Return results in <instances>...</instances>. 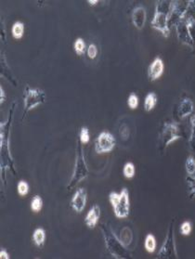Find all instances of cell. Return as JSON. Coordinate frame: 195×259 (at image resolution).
<instances>
[{"label":"cell","instance_id":"1","mask_svg":"<svg viewBox=\"0 0 195 259\" xmlns=\"http://www.w3.org/2000/svg\"><path fill=\"white\" fill-rule=\"evenodd\" d=\"M15 102L12 104L10 116L5 123H1L0 127V151H1V171L5 172V169H12L13 170V159L11 157V151H10V138L9 136L11 134V122L13 118V111ZM14 172V170H13Z\"/></svg>","mask_w":195,"mask_h":259},{"label":"cell","instance_id":"2","mask_svg":"<svg viewBox=\"0 0 195 259\" xmlns=\"http://www.w3.org/2000/svg\"><path fill=\"white\" fill-rule=\"evenodd\" d=\"M100 229L105 241L106 249L111 253L112 257L117 259H128L131 257V253L125 246L124 242L118 239L110 226L103 224Z\"/></svg>","mask_w":195,"mask_h":259},{"label":"cell","instance_id":"3","mask_svg":"<svg viewBox=\"0 0 195 259\" xmlns=\"http://www.w3.org/2000/svg\"><path fill=\"white\" fill-rule=\"evenodd\" d=\"M172 1L161 0L156 3L155 13L151 21L152 28L161 32L164 37H169L170 29L168 27V17L171 10Z\"/></svg>","mask_w":195,"mask_h":259},{"label":"cell","instance_id":"4","mask_svg":"<svg viewBox=\"0 0 195 259\" xmlns=\"http://www.w3.org/2000/svg\"><path fill=\"white\" fill-rule=\"evenodd\" d=\"M182 138L181 130L177 122L167 121L162 124L161 130L158 135V147L161 152H164L172 142Z\"/></svg>","mask_w":195,"mask_h":259},{"label":"cell","instance_id":"5","mask_svg":"<svg viewBox=\"0 0 195 259\" xmlns=\"http://www.w3.org/2000/svg\"><path fill=\"white\" fill-rule=\"evenodd\" d=\"M77 146H76V154H75V164H74V169L72 172V178L70 180V182L67 186L68 190H72L73 187H75L80 181L85 180L88 175H89V168L86 163L85 159V153H84V149L82 147V143L80 141H77Z\"/></svg>","mask_w":195,"mask_h":259},{"label":"cell","instance_id":"6","mask_svg":"<svg viewBox=\"0 0 195 259\" xmlns=\"http://www.w3.org/2000/svg\"><path fill=\"white\" fill-rule=\"evenodd\" d=\"M109 200L115 217L118 219H126L130 212V201L129 193L127 189H123L121 193L111 192L109 195Z\"/></svg>","mask_w":195,"mask_h":259},{"label":"cell","instance_id":"7","mask_svg":"<svg viewBox=\"0 0 195 259\" xmlns=\"http://www.w3.org/2000/svg\"><path fill=\"white\" fill-rule=\"evenodd\" d=\"M46 93L44 91L38 90V89H30L29 87L26 88L24 91L23 96V103H24V111H23V116L25 117L29 111L33 110V108L38 106L40 104H43L46 102Z\"/></svg>","mask_w":195,"mask_h":259},{"label":"cell","instance_id":"8","mask_svg":"<svg viewBox=\"0 0 195 259\" xmlns=\"http://www.w3.org/2000/svg\"><path fill=\"white\" fill-rule=\"evenodd\" d=\"M157 258H178L177 246H176V242H175V235H174V222H172L168 228L167 237L161 246L160 251L158 252Z\"/></svg>","mask_w":195,"mask_h":259},{"label":"cell","instance_id":"9","mask_svg":"<svg viewBox=\"0 0 195 259\" xmlns=\"http://www.w3.org/2000/svg\"><path fill=\"white\" fill-rule=\"evenodd\" d=\"M116 144L115 138L108 131H102L95 142V151L97 153H108L111 152Z\"/></svg>","mask_w":195,"mask_h":259},{"label":"cell","instance_id":"10","mask_svg":"<svg viewBox=\"0 0 195 259\" xmlns=\"http://www.w3.org/2000/svg\"><path fill=\"white\" fill-rule=\"evenodd\" d=\"M188 8V1H172L171 10L168 17V27H176L182 19H183Z\"/></svg>","mask_w":195,"mask_h":259},{"label":"cell","instance_id":"11","mask_svg":"<svg viewBox=\"0 0 195 259\" xmlns=\"http://www.w3.org/2000/svg\"><path fill=\"white\" fill-rule=\"evenodd\" d=\"M176 31H177L179 42H181L184 45L189 46L191 49H193V43L190 39L187 23H186V20L184 18L176 25Z\"/></svg>","mask_w":195,"mask_h":259},{"label":"cell","instance_id":"12","mask_svg":"<svg viewBox=\"0 0 195 259\" xmlns=\"http://www.w3.org/2000/svg\"><path fill=\"white\" fill-rule=\"evenodd\" d=\"M87 195L88 193L85 189H79L74 193L71 201V206L76 213H81L85 209L87 203Z\"/></svg>","mask_w":195,"mask_h":259},{"label":"cell","instance_id":"13","mask_svg":"<svg viewBox=\"0 0 195 259\" xmlns=\"http://www.w3.org/2000/svg\"><path fill=\"white\" fill-rule=\"evenodd\" d=\"M165 65L164 62L162 61L161 58L157 57L154 59V61L151 62L150 67L148 69V77L150 81H155L158 78H160L162 74L164 73Z\"/></svg>","mask_w":195,"mask_h":259},{"label":"cell","instance_id":"14","mask_svg":"<svg viewBox=\"0 0 195 259\" xmlns=\"http://www.w3.org/2000/svg\"><path fill=\"white\" fill-rule=\"evenodd\" d=\"M193 110H194V106H193L192 101L189 98H185L179 102V105L177 110L178 118L184 119L188 117L192 114Z\"/></svg>","mask_w":195,"mask_h":259},{"label":"cell","instance_id":"15","mask_svg":"<svg viewBox=\"0 0 195 259\" xmlns=\"http://www.w3.org/2000/svg\"><path fill=\"white\" fill-rule=\"evenodd\" d=\"M146 18H147V12L144 7H137L132 13V23L134 26L139 30H141L144 27Z\"/></svg>","mask_w":195,"mask_h":259},{"label":"cell","instance_id":"16","mask_svg":"<svg viewBox=\"0 0 195 259\" xmlns=\"http://www.w3.org/2000/svg\"><path fill=\"white\" fill-rule=\"evenodd\" d=\"M100 218V207L98 204H94L89 213L86 215L85 223L89 227V229H94L98 224Z\"/></svg>","mask_w":195,"mask_h":259},{"label":"cell","instance_id":"17","mask_svg":"<svg viewBox=\"0 0 195 259\" xmlns=\"http://www.w3.org/2000/svg\"><path fill=\"white\" fill-rule=\"evenodd\" d=\"M157 102H158V98H157V95H156L155 93H153V92H150L146 98H145L144 101V110L146 112H150V111H152L154 107L156 106V104H157Z\"/></svg>","mask_w":195,"mask_h":259},{"label":"cell","instance_id":"18","mask_svg":"<svg viewBox=\"0 0 195 259\" xmlns=\"http://www.w3.org/2000/svg\"><path fill=\"white\" fill-rule=\"evenodd\" d=\"M190 135L189 139V150L195 154V113L190 115Z\"/></svg>","mask_w":195,"mask_h":259},{"label":"cell","instance_id":"19","mask_svg":"<svg viewBox=\"0 0 195 259\" xmlns=\"http://www.w3.org/2000/svg\"><path fill=\"white\" fill-rule=\"evenodd\" d=\"M33 240L35 245L38 247H42L44 245L46 240V231L42 228L36 229L33 234Z\"/></svg>","mask_w":195,"mask_h":259},{"label":"cell","instance_id":"20","mask_svg":"<svg viewBox=\"0 0 195 259\" xmlns=\"http://www.w3.org/2000/svg\"><path fill=\"white\" fill-rule=\"evenodd\" d=\"M11 34L15 39H21L24 34V24L22 22H17L12 25Z\"/></svg>","mask_w":195,"mask_h":259},{"label":"cell","instance_id":"21","mask_svg":"<svg viewBox=\"0 0 195 259\" xmlns=\"http://www.w3.org/2000/svg\"><path fill=\"white\" fill-rule=\"evenodd\" d=\"M144 247L148 253H154L156 249V239L152 234H148L145 238Z\"/></svg>","mask_w":195,"mask_h":259},{"label":"cell","instance_id":"22","mask_svg":"<svg viewBox=\"0 0 195 259\" xmlns=\"http://www.w3.org/2000/svg\"><path fill=\"white\" fill-rule=\"evenodd\" d=\"M136 173V169H135V165L133 163L128 162L124 165L123 168V174L125 176V178L127 179H132Z\"/></svg>","mask_w":195,"mask_h":259},{"label":"cell","instance_id":"23","mask_svg":"<svg viewBox=\"0 0 195 259\" xmlns=\"http://www.w3.org/2000/svg\"><path fill=\"white\" fill-rule=\"evenodd\" d=\"M186 181H187L188 189H189V197L193 199L195 198V174L187 176Z\"/></svg>","mask_w":195,"mask_h":259},{"label":"cell","instance_id":"24","mask_svg":"<svg viewBox=\"0 0 195 259\" xmlns=\"http://www.w3.org/2000/svg\"><path fill=\"white\" fill-rule=\"evenodd\" d=\"M185 168L188 175H193L195 174V158L193 156H189L186 160L185 163Z\"/></svg>","mask_w":195,"mask_h":259},{"label":"cell","instance_id":"25","mask_svg":"<svg viewBox=\"0 0 195 259\" xmlns=\"http://www.w3.org/2000/svg\"><path fill=\"white\" fill-rule=\"evenodd\" d=\"M74 51L75 53L77 54L78 56H81L85 54V51H86V43L84 42V40L82 38H77L74 42Z\"/></svg>","mask_w":195,"mask_h":259},{"label":"cell","instance_id":"26","mask_svg":"<svg viewBox=\"0 0 195 259\" xmlns=\"http://www.w3.org/2000/svg\"><path fill=\"white\" fill-rule=\"evenodd\" d=\"M42 206H43V201H42L41 197L38 195L34 196L33 200H32V202H31V209L33 210V212L37 213L39 211H41Z\"/></svg>","mask_w":195,"mask_h":259},{"label":"cell","instance_id":"27","mask_svg":"<svg viewBox=\"0 0 195 259\" xmlns=\"http://www.w3.org/2000/svg\"><path fill=\"white\" fill-rule=\"evenodd\" d=\"M192 231V225L189 221H184L183 223L180 226L179 231L183 236H189L190 232Z\"/></svg>","mask_w":195,"mask_h":259},{"label":"cell","instance_id":"28","mask_svg":"<svg viewBox=\"0 0 195 259\" xmlns=\"http://www.w3.org/2000/svg\"><path fill=\"white\" fill-rule=\"evenodd\" d=\"M17 190L18 192L21 196H25L27 195L28 192H29V185H28L27 182L24 181H21L18 183V186H17Z\"/></svg>","mask_w":195,"mask_h":259},{"label":"cell","instance_id":"29","mask_svg":"<svg viewBox=\"0 0 195 259\" xmlns=\"http://www.w3.org/2000/svg\"><path fill=\"white\" fill-rule=\"evenodd\" d=\"M128 104L131 110H135L139 106V98L135 93H131L128 97Z\"/></svg>","mask_w":195,"mask_h":259},{"label":"cell","instance_id":"30","mask_svg":"<svg viewBox=\"0 0 195 259\" xmlns=\"http://www.w3.org/2000/svg\"><path fill=\"white\" fill-rule=\"evenodd\" d=\"M90 137H89V131L87 127H82L80 134H79V141L82 144L89 143Z\"/></svg>","mask_w":195,"mask_h":259},{"label":"cell","instance_id":"31","mask_svg":"<svg viewBox=\"0 0 195 259\" xmlns=\"http://www.w3.org/2000/svg\"><path fill=\"white\" fill-rule=\"evenodd\" d=\"M184 17L191 18V19L195 20V0L188 1L187 12H186Z\"/></svg>","mask_w":195,"mask_h":259},{"label":"cell","instance_id":"32","mask_svg":"<svg viewBox=\"0 0 195 259\" xmlns=\"http://www.w3.org/2000/svg\"><path fill=\"white\" fill-rule=\"evenodd\" d=\"M88 55L90 60H94L98 55V49L94 44H90L88 48Z\"/></svg>","mask_w":195,"mask_h":259},{"label":"cell","instance_id":"33","mask_svg":"<svg viewBox=\"0 0 195 259\" xmlns=\"http://www.w3.org/2000/svg\"><path fill=\"white\" fill-rule=\"evenodd\" d=\"M6 101V94L5 91L2 89V87L0 88V103H4Z\"/></svg>","mask_w":195,"mask_h":259},{"label":"cell","instance_id":"34","mask_svg":"<svg viewBox=\"0 0 195 259\" xmlns=\"http://www.w3.org/2000/svg\"><path fill=\"white\" fill-rule=\"evenodd\" d=\"M0 258L1 259H9L10 258V254L6 251L5 249L0 251Z\"/></svg>","mask_w":195,"mask_h":259},{"label":"cell","instance_id":"35","mask_svg":"<svg viewBox=\"0 0 195 259\" xmlns=\"http://www.w3.org/2000/svg\"><path fill=\"white\" fill-rule=\"evenodd\" d=\"M88 3H89V5H90V6H95V5L98 3V1H97V0H92V1H91V0H89V1H88Z\"/></svg>","mask_w":195,"mask_h":259},{"label":"cell","instance_id":"36","mask_svg":"<svg viewBox=\"0 0 195 259\" xmlns=\"http://www.w3.org/2000/svg\"><path fill=\"white\" fill-rule=\"evenodd\" d=\"M193 49H194V50H195V45H194V48H193Z\"/></svg>","mask_w":195,"mask_h":259}]
</instances>
